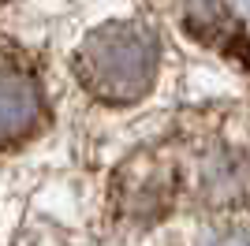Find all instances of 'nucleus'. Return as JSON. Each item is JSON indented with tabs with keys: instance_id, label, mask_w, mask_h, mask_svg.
I'll list each match as a JSON object with an SVG mask.
<instances>
[{
	"instance_id": "nucleus-1",
	"label": "nucleus",
	"mask_w": 250,
	"mask_h": 246,
	"mask_svg": "<svg viewBox=\"0 0 250 246\" xmlns=\"http://www.w3.org/2000/svg\"><path fill=\"white\" fill-rule=\"evenodd\" d=\"M161 41L142 22H104L75 52V75L108 104H135L157 82Z\"/></svg>"
},
{
	"instance_id": "nucleus-2",
	"label": "nucleus",
	"mask_w": 250,
	"mask_h": 246,
	"mask_svg": "<svg viewBox=\"0 0 250 246\" xmlns=\"http://www.w3.org/2000/svg\"><path fill=\"white\" fill-rule=\"evenodd\" d=\"M42 120V86L30 71L0 63V145L26 138Z\"/></svg>"
},
{
	"instance_id": "nucleus-3",
	"label": "nucleus",
	"mask_w": 250,
	"mask_h": 246,
	"mask_svg": "<svg viewBox=\"0 0 250 246\" xmlns=\"http://www.w3.org/2000/svg\"><path fill=\"white\" fill-rule=\"evenodd\" d=\"M120 194V213L127 220H161L172 202V175L161 161H142L127 172V183L116 186Z\"/></svg>"
},
{
	"instance_id": "nucleus-4",
	"label": "nucleus",
	"mask_w": 250,
	"mask_h": 246,
	"mask_svg": "<svg viewBox=\"0 0 250 246\" xmlns=\"http://www.w3.org/2000/svg\"><path fill=\"white\" fill-rule=\"evenodd\" d=\"M198 194L209 205H235L250 194V164L239 153H209L198 164Z\"/></svg>"
},
{
	"instance_id": "nucleus-5",
	"label": "nucleus",
	"mask_w": 250,
	"mask_h": 246,
	"mask_svg": "<svg viewBox=\"0 0 250 246\" xmlns=\"http://www.w3.org/2000/svg\"><path fill=\"white\" fill-rule=\"evenodd\" d=\"M228 22V0H183V26L198 41H213Z\"/></svg>"
},
{
	"instance_id": "nucleus-6",
	"label": "nucleus",
	"mask_w": 250,
	"mask_h": 246,
	"mask_svg": "<svg viewBox=\"0 0 250 246\" xmlns=\"http://www.w3.org/2000/svg\"><path fill=\"white\" fill-rule=\"evenodd\" d=\"M206 246H250V239H247V235H231V231H228V235H217V239H209Z\"/></svg>"
}]
</instances>
